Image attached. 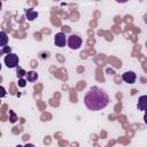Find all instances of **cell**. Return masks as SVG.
I'll list each match as a JSON object with an SVG mask.
<instances>
[{"label":"cell","instance_id":"obj_17","mask_svg":"<svg viewBox=\"0 0 147 147\" xmlns=\"http://www.w3.org/2000/svg\"><path fill=\"white\" fill-rule=\"evenodd\" d=\"M1 6H2V2L0 1V9H1Z\"/></svg>","mask_w":147,"mask_h":147},{"label":"cell","instance_id":"obj_16","mask_svg":"<svg viewBox=\"0 0 147 147\" xmlns=\"http://www.w3.org/2000/svg\"><path fill=\"white\" fill-rule=\"evenodd\" d=\"M2 54H3V53H2V51H1V49H0V56H1V55H2Z\"/></svg>","mask_w":147,"mask_h":147},{"label":"cell","instance_id":"obj_14","mask_svg":"<svg viewBox=\"0 0 147 147\" xmlns=\"http://www.w3.org/2000/svg\"><path fill=\"white\" fill-rule=\"evenodd\" d=\"M25 85H26V79L20 78V79H18V86H21V87H24Z\"/></svg>","mask_w":147,"mask_h":147},{"label":"cell","instance_id":"obj_2","mask_svg":"<svg viewBox=\"0 0 147 147\" xmlns=\"http://www.w3.org/2000/svg\"><path fill=\"white\" fill-rule=\"evenodd\" d=\"M5 64L8 68H16L18 64V56L14 53H9L5 56Z\"/></svg>","mask_w":147,"mask_h":147},{"label":"cell","instance_id":"obj_18","mask_svg":"<svg viewBox=\"0 0 147 147\" xmlns=\"http://www.w3.org/2000/svg\"><path fill=\"white\" fill-rule=\"evenodd\" d=\"M16 147H23V146H21V145H17V146H16Z\"/></svg>","mask_w":147,"mask_h":147},{"label":"cell","instance_id":"obj_6","mask_svg":"<svg viewBox=\"0 0 147 147\" xmlns=\"http://www.w3.org/2000/svg\"><path fill=\"white\" fill-rule=\"evenodd\" d=\"M146 107H147V95H141L138 100V109L144 111Z\"/></svg>","mask_w":147,"mask_h":147},{"label":"cell","instance_id":"obj_5","mask_svg":"<svg viewBox=\"0 0 147 147\" xmlns=\"http://www.w3.org/2000/svg\"><path fill=\"white\" fill-rule=\"evenodd\" d=\"M136 78H137V76H136V74L133 71H126L122 76V79L127 84H133L136 82Z\"/></svg>","mask_w":147,"mask_h":147},{"label":"cell","instance_id":"obj_19","mask_svg":"<svg viewBox=\"0 0 147 147\" xmlns=\"http://www.w3.org/2000/svg\"><path fill=\"white\" fill-rule=\"evenodd\" d=\"M0 70H1V64H0Z\"/></svg>","mask_w":147,"mask_h":147},{"label":"cell","instance_id":"obj_1","mask_svg":"<svg viewBox=\"0 0 147 147\" xmlns=\"http://www.w3.org/2000/svg\"><path fill=\"white\" fill-rule=\"evenodd\" d=\"M84 103L87 109L96 111L106 108L109 103V95L100 87L92 86L84 98Z\"/></svg>","mask_w":147,"mask_h":147},{"label":"cell","instance_id":"obj_12","mask_svg":"<svg viewBox=\"0 0 147 147\" xmlns=\"http://www.w3.org/2000/svg\"><path fill=\"white\" fill-rule=\"evenodd\" d=\"M6 94H7L6 88H5L3 86H1V85H0V99H1V98H3V96H6Z\"/></svg>","mask_w":147,"mask_h":147},{"label":"cell","instance_id":"obj_9","mask_svg":"<svg viewBox=\"0 0 147 147\" xmlns=\"http://www.w3.org/2000/svg\"><path fill=\"white\" fill-rule=\"evenodd\" d=\"M25 77H26V80L28 82H34L38 78V74L36 71H28L25 74Z\"/></svg>","mask_w":147,"mask_h":147},{"label":"cell","instance_id":"obj_15","mask_svg":"<svg viewBox=\"0 0 147 147\" xmlns=\"http://www.w3.org/2000/svg\"><path fill=\"white\" fill-rule=\"evenodd\" d=\"M23 147H34V145H32V144H26V145L23 146Z\"/></svg>","mask_w":147,"mask_h":147},{"label":"cell","instance_id":"obj_20","mask_svg":"<svg viewBox=\"0 0 147 147\" xmlns=\"http://www.w3.org/2000/svg\"><path fill=\"white\" fill-rule=\"evenodd\" d=\"M0 103H1V101H0Z\"/></svg>","mask_w":147,"mask_h":147},{"label":"cell","instance_id":"obj_8","mask_svg":"<svg viewBox=\"0 0 147 147\" xmlns=\"http://www.w3.org/2000/svg\"><path fill=\"white\" fill-rule=\"evenodd\" d=\"M8 44V36L5 31H0V47H5Z\"/></svg>","mask_w":147,"mask_h":147},{"label":"cell","instance_id":"obj_3","mask_svg":"<svg viewBox=\"0 0 147 147\" xmlns=\"http://www.w3.org/2000/svg\"><path fill=\"white\" fill-rule=\"evenodd\" d=\"M67 42H68V46L71 49H78L82 46V38L77 34H71Z\"/></svg>","mask_w":147,"mask_h":147},{"label":"cell","instance_id":"obj_4","mask_svg":"<svg viewBox=\"0 0 147 147\" xmlns=\"http://www.w3.org/2000/svg\"><path fill=\"white\" fill-rule=\"evenodd\" d=\"M54 42L57 47H64L65 44H67V37L63 32H59L55 34L54 37Z\"/></svg>","mask_w":147,"mask_h":147},{"label":"cell","instance_id":"obj_11","mask_svg":"<svg viewBox=\"0 0 147 147\" xmlns=\"http://www.w3.org/2000/svg\"><path fill=\"white\" fill-rule=\"evenodd\" d=\"M9 115H10V118H9L10 123H15V122L17 121V116L15 115V113H14L13 110H9Z\"/></svg>","mask_w":147,"mask_h":147},{"label":"cell","instance_id":"obj_13","mask_svg":"<svg viewBox=\"0 0 147 147\" xmlns=\"http://www.w3.org/2000/svg\"><path fill=\"white\" fill-rule=\"evenodd\" d=\"M1 51H2V53H3V54H9V53H10V51H11V48H10L9 46H5V47H2V49H1Z\"/></svg>","mask_w":147,"mask_h":147},{"label":"cell","instance_id":"obj_7","mask_svg":"<svg viewBox=\"0 0 147 147\" xmlns=\"http://www.w3.org/2000/svg\"><path fill=\"white\" fill-rule=\"evenodd\" d=\"M25 16L29 21H33L34 18L38 17V13L36 10H33L32 8H29V9H25Z\"/></svg>","mask_w":147,"mask_h":147},{"label":"cell","instance_id":"obj_10","mask_svg":"<svg viewBox=\"0 0 147 147\" xmlns=\"http://www.w3.org/2000/svg\"><path fill=\"white\" fill-rule=\"evenodd\" d=\"M16 68H17V71H16V75H17V77H18V78H23V77L25 76L26 71H25L24 69L20 68V67H16Z\"/></svg>","mask_w":147,"mask_h":147}]
</instances>
